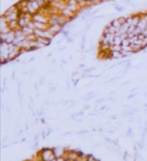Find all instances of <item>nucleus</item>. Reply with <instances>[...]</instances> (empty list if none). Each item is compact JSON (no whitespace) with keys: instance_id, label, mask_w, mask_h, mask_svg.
<instances>
[{"instance_id":"12","label":"nucleus","mask_w":147,"mask_h":161,"mask_svg":"<svg viewBox=\"0 0 147 161\" xmlns=\"http://www.w3.org/2000/svg\"><path fill=\"white\" fill-rule=\"evenodd\" d=\"M33 23H34V28L38 30H46L50 27V24H46V23L37 22V21H33Z\"/></svg>"},{"instance_id":"1","label":"nucleus","mask_w":147,"mask_h":161,"mask_svg":"<svg viewBox=\"0 0 147 161\" xmlns=\"http://www.w3.org/2000/svg\"><path fill=\"white\" fill-rule=\"evenodd\" d=\"M38 154L42 161H53L56 159V155L51 148H42Z\"/></svg>"},{"instance_id":"14","label":"nucleus","mask_w":147,"mask_h":161,"mask_svg":"<svg viewBox=\"0 0 147 161\" xmlns=\"http://www.w3.org/2000/svg\"><path fill=\"white\" fill-rule=\"evenodd\" d=\"M110 57L111 59H119V58H123V55H122V52H113V51H111Z\"/></svg>"},{"instance_id":"8","label":"nucleus","mask_w":147,"mask_h":161,"mask_svg":"<svg viewBox=\"0 0 147 161\" xmlns=\"http://www.w3.org/2000/svg\"><path fill=\"white\" fill-rule=\"evenodd\" d=\"M35 43H37V48L39 49V48H42V47H45V46L50 45V40L45 39V38H42V37H37Z\"/></svg>"},{"instance_id":"6","label":"nucleus","mask_w":147,"mask_h":161,"mask_svg":"<svg viewBox=\"0 0 147 161\" xmlns=\"http://www.w3.org/2000/svg\"><path fill=\"white\" fill-rule=\"evenodd\" d=\"M26 10L28 13L30 14H35L37 13L40 10V6L38 5L37 1H28L27 2V6H26Z\"/></svg>"},{"instance_id":"15","label":"nucleus","mask_w":147,"mask_h":161,"mask_svg":"<svg viewBox=\"0 0 147 161\" xmlns=\"http://www.w3.org/2000/svg\"><path fill=\"white\" fill-rule=\"evenodd\" d=\"M110 51H113V52H122V45H111L110 47Z\"/></svg>"},{"instance_id":"27","label":"nucleus","mask_w":147,"mask_h":161,"mask_svg":"<svg viewBox=\"0 0 147 161\" xmlns=\"http://www.w3.org/2000/svg\"><path fill=\"white\" fill-rule=\"evenodd\" d=\"M33 60H34V57H32V58H30V59H29V62H31V61H33Z\"/></svg>"},{"instance_id":"20","label":"nucleus","mask_w":147,"mask_h":161,"mask_svg":"<svg viewBox=\"0 0 147 161\" xmlns=\"http://www.w3.org/2000/svg\"><path fill=\"white\" fill-rule=\"evenodd\" d=\"M140 158V155H139V153L137 152V151H135V154H134V160H137V159H139Z\"/></svg>"},{"instance_id":"10","label":"nucleus","mask_w":147,"mask_h":161,"mask_svg":"<svg viewBox=\"0 0 147 161\" xmlns=\"http://www.w3.org/2000/svg\"><path fill=\"white\" fill-rule=\"evenodd\" d=\"M48 29H50L55 35H56V34H59V33L63 31L64 26H61V25H60V24H50Z\"/></svg>"},{"instance_id":"5","label":"nucleus","mask_w":147,"mask_h":161,"mask_svg":"<svg viewBox=\"0 0 147 161\" xmlns=\"http://www.w3.org/2000/svg\"><path fill=\"white\" fill-rule=\"evenodd\" d=\"M15 39V31L14 30H10L7 33H0V40L4 41L6 43H12Z\"/></svg>"},{"instance_id":"25","label":"nucleus","mask_w":147,"mask_h":161,"mask_svg":"<svg viewBox=\"0 0 147 161\" xmlns=\"http://www.w3.org/2000/svg\"><path fill=\"white\" fill-rule=\"evenodd\" d=\"M75 161H84L83 159H82V158L81 157H80V158H78V159H77V160H75Z\"/></svg>"},{"instance_id":"21","label":"nucleus","mask_w":147,"mask_h":161,"mask_svg":"<svg viewBox=\"0 0 147 161\" xmlns=\"http://www.w3.org/2000/svg\"><path fill=\"white\" fill-rule=\"evenodd\" d=\"M127 135H128V136H132V129H131V127H129V128H128Z\"/></svg>"},{"instance_id":"2","label":"nucleus","mask_w":147,"mask_h":161,"mask_svg":"<svg viewBox=\"0 0 147 161\" xmlns=\"http://www.w3.org/2000/svg\"><path fill=\"white\" fill-rule=\"evenodd\" d=\"M0 56H1L2 64L8 62V43L4 41L0 42Z\"/></svg>"},{"instance_id":"13","label":"nucleus","mask_w":147,"mask_h":161,"mask_svg":"<svg viewBox=\"0 0 147 161\" xmlns=\"http://www.w3.org/2000/svg\"><path fill=\"white\" fill-rule=\"evenodd\" d=\"M21 30H22V32L24 33V34L26 35V36L31 35V34H34V29H33V28H31V27H29V26L22 27Z\"/></svg>"},{"instance_id":"16","label":"nucleus","mask_w":147,"mask_h":161,"mask_svg":"<svg viewBox=\"0 0 147 161\" xmlns=\"http://www.w3.org/2000/svg\"><path fill=\"white\" fill-rule=\"evenodd\" d=\"M130 44H131V42H130V39H129V37L125 38V39H123V42H122L123 46H128V45H130Z\"/></svg>"},{"instance_id":"29","label":"nucleus","mask_w":147,"mask_h":161,"mask_svg":"<svg viewBox=\"0 0 147 161\" xmlns=\"http://www.w3.org/2000/svg\"><path fill=\"white\" fill-rule=\"evenodd\" d=\"M32 161H34V160H32Z\"/></svg>"},{"instance_id":"17","label":"nucleus","mask_w":147,"mask_h":161,"mask_svg":"<svg viewBox=\"0 0 147 161\" xmlns=\"http://www.w3.org/2000/svg\"><path fill=\"white\" fill-rule=\"evenodd\" d=\"M94 70H95V68H94V67H92V68H86L83 72H84V73H90V72L94 71Z\"/></svg>"},{"instance_id":"7","label":"nucleus","mask_w":147,"mask_h":161,"mask_svg":"<svg viewBox=\"0 0 147 161\" xmlns=\"http://www.w3.org/2000/svg\"><path fill=\"white\" fill-rule=\"evenodd\" d=\"M11 30L9 28L8 21L4 18V16H1L0 18V33H7Z\"/></svg>"},{"instance_id":"9","label":"nucleus","mask_w":147,"mask_h":161,"mask_svg":"<svg viewBox=\"0 0 147 161\" xmlns=\"http://www.w3.org/2000/svg\"><path fill=\"white\" fill-rule=\"evenodd\" d=\"M125 22H126V17H119V18H116V19H113L110 23L116 29H119Z\"/></svg>"},{"instance_id":"26","label":"nucleus","mask_w":147,"mask_h":161,"mask_svg":"<svg viewBox=\"0 0 147 161\" xmlns=\"http://www.w3.org/2000/svg\"><path fill=\"white\" fill-rule=\"evenodd\" d=\"M84 67H85L84 64H80V68H84Z\"/></svg>"},{"instance_id":"22","label":"nucleus","mask_w":147,"mask_h":161,"mask_svg":"<svg viewBox=\"0 0 147 161\" xmlns=\"http://www.w3.org/2000/svg\"><path fill=\"white\" fill-rule=\"evenodd\" d=\"M143 143L144 142H139V143H137V145H138V147H139V149H143Z\"/></svg>"},{"instance_id":"4","label":"nucleus","mask_w":147,"mask_h":161,"mask_svg":"<svg viewBox=\"0 0 147 161\" xmlns=\"http://www.w3.org/2000/svg\"><path fill=\"white\" fill-rule=\"evenodd\" d=\"M32 20L37 22H42V23H46V24H50V15L43 13L39 10L37 13L32 15Z\"/></svg>"},{"instance_id":"11","label":"nucleus","mask_w":147,"mask_h":161,"mask_svg":"<svg viewBox=\"0 0 147 161\" xmlns=\"http://www.w3.org/2000/svg\"><path fill=\"white\" fill-rule=\"evenodd\" d=\"M53 150L55 155H56V158L64 157V154H66V152H67V150L63 147H55V148H53Z\"/></svg>"},{"instance_id":"19","label":"nucleus","mask_w":147,"mask_h":161,"mask_svg":"<svg viewBox=\"0 0 147 161\" xmlns=\"http://www.w3.org/2000/svg\"><path fill=\"white\" fill-rule=\"evenodd\" d=\"M116 10H117V11H119V12H122L123 10H124V7L123 6H116Z\"/></svg>"},{"instance_id":"18","label":"nucleus","mask_w":147,"mask_h":161,"mask_svg":"<svg viewBox=\"0 0 147 161\" xmlns=\"http://www.w3.org/2000/svg\"><path fill=\"white\" fill-rule=\"evenodd\" d=\"M87 161H99L98 159H96L94 156H92V155H89V157H88Z\"/></svg>"},{"instance_id":"3","label":"nucleus","mask_w":147,"mask_h":161,"mask_svg":"<svg viewBox=\"0 0 147 161\" xmlns=\"http://www.w3.org/2000/svg\"><path fill=\"white\" fill-rule=\"evenodd\" d=\"M34 35L37 37H42V38H45V39L48 40H53L55 38V34L50 30V29H46V30H38V29H34Z\"/></svg>"},{"instance_id":"28","label":"nucleus","mask_w":147,"mask_h":161,"mask_svg":"<svg viewBox=\"0 0 147 161\" xmlns=\"http://www.w3.org/2000/svg\"><path fill=\"white\" fill-rule=\"evenodd\" d=\"M129 121L132 122V121H133V118H132V117H130V118H129Z\"/></svg>"},{"instance_id":"24","label":"nucleus","mask_w":147,"mask_h":161,"mask_svg":"<svg viewBox=\"0 0 147 161\" xmlns=\"http://www.w3.org/2000/svg\"><path fill=\"white\" fill-rule=\"evenodd\" d=\"M103 100H104V98H102V99H99V100L97 101V103H101Z\"/></svg>"},{"instance_id":"23","label":"nucleus","mask_w":147,"mask_h":161,"mask_svg":"<svg viewBox=\"0 0 147 161\" xmlns=\"http://www.w3.org/2000/svg\"><path fill=\"white\" fill-rule=\"evenodd\" d=\"M136 94H137V93H134V94H131V95H129V96H128V98H129V99H130V98H133L134 96H135Z\"/></svg>"}]
</instances>
